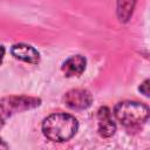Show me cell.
Listing matches in <instances>:
<instances>
[{
  "label": "cell",
  "instance_id": "4",
  "mask_svg": "<svg viewBox=\"0 0 150 150\" xmlns=\"http://www.w3.org/2000/svg\"><path fill=\"white\" fill-rule=\"evenodd\" d=\"M64 104L74 110H83L91 105L93 96L86 89H71L63 97Z\"/></svg>",
  "mask_w": 150,
  "mask_h": 150
},
{
  "label": "cell",
  "instance_id": "9",
  "mask_svg": "<svg viewBox=\"0 0 150 150\" xmlns=\"http://www.w3.org/2000/svg\"><path fill=\"white\" fill-rule=\"evenodd\" d=\"M139 91L143 93L145 96H149V80H145V81L139 86Z\"/></svg>",
  "mask_w": 150,
  "mask_h": 150
},
{
  "label": "cell",
  "instance_id": "10",
  "mask_svg": "<svg viewBox=\"0 0 150 150\" xmlns=\"http://www.w3.org/2000/svg\"><path fill=\"white\" fill-rule=\"evenodd\" d=\"M5 47L2 46V45H0V64L2 63V61H4V56H5Z\"/></svg>",
  "mask_w": 150,
  "mask_h": 150
},
{
  "label": "cell",
  "instance_id": "11",
  "mask_svg": "<svg viewBox=\"0 0 150 150\" xmlns=\"http://www.w3.org/2000/svg\"><path fill=\"white\" fill-rule=\"evenodd\" d=\"M0 149H8V144L5 143V141H2L0 138Z\"/></svg>",
  "mask_w": 150,
  "mask_h": 150
},
{
  "label": "cell",
  "instance_id": "3",
  "mask_svg": "<svg viewBox=\"0 0 150 150\" xmlns=\"http://www.w3.org/2000/svg\"><path fill=\"white\" fill-rule=\"evenodd\" d=\"M40 100L28 96H9L0 101V127L13 114L29 110L40 105Z\"/></svg>",
  "mask_w": 150,
  "mask_h": 150
},
{
  "label": "cell",
  "instance_id": "2",
  "mask_svg": "<svg viewBox=\"0 0 150 150\" xmlns=\"http://www.w3.org/2000/svg\"><path fill=\"white\" fill-rule=\"evenodd\" d=\"M114 115L121 124L135 128L143 124L149 117V109L145 104L135 101H123L116 104Z\"/></svg>",
  "mask_w": 150,
  "mask_h": 150
},
{
  "label": "cell",
  "instance_id": "6",
  "mask_svg": "<svg viewBox=\"0 0 150 150\" xmlns=\"http://www.w3.org/2000/svg\"><path fill=\"white\" fill-rule=\"evenodd\" d=\"M98 132L102 137H110L115 134L116 125L111 117V112L107 107H102L97 111Z\"/></svg>",
  "mask_w": 150,
  "mask_h": 150
},
{
  "label": "cell",
  "instance_id": "8",
  "mask_svg": "<svg viewBox=\"0 0 150 150\" xmlns=\"http://www.w3.org/2000/svg\"><path fill=\"white\" fill-rule=\"evenodd\" d=\"M137 0H116V13L121 22H127L132 15Z\"/></svg>",
  "mask_w": 150,
  "mask_h": 150
},
{
  "label": "cell",
  "instance_id": "7",
  "mask_svg": "<svg viewBox=\"0 0 150 150\" xmlns=\"http://www.w3.org/2000/svg\"><path fill=\"white\" fill-rule=\"evenodd\" d=\"M87 60L82 55H73L68 57L63 63H62V71L66 76L71 77V76H79L81 75L84 69H86Z\"/></svg>",
  "mask_w": 150,
  "mask_h": 150
},
{
  "label": "cell",
  "instance_id": "5",
  "mask_svg": "<svg viewBox=\"0 0 150 150\" xmlns=\"http://www.w3.org/2000/svg\"><path fill=\"white\" fill-rule=\"evenodd\" d=\"M11 53L15 59L21 60V61L27 62V63L38 64L39 61H40L39 52L34 47H32L29 45H26V43H16V45H14L12 47V49H11Z\"/></svg>",
  "mask_w": 150,
  "mask_h": 150
},
{
  "label": "cell",
  "instance_id": "1",
  "mask_svg": "<svg viewBox=\"0 0 150 150\" xmlns=\"http://www.w3.org/2000/svg\"><path fill=\"white\" fill-rule=\"evenodd\" d=\"M77 120L64 112H57L48 116L42 122L43 135L53 142L69 141L77 131Z\"/></svg>",
  "mask_w": 150,
  "mask_h": 150
}]
</instances>
